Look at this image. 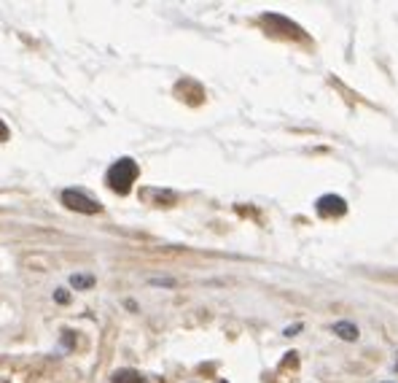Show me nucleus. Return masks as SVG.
<instances>
[{"label":"nucleus","mask_w":398,"mask_h":383,"mask_svg":"<svg viewBox=\"0 0 398 383\" xmlns=\"http://www.w3.org/2000/svg\"><path fill=\"white\" fill-rule=\"evenodd\" d=\"M137 173H140L137 162L130 160V157H124V160L110 165V170H108V187L116 192V194H127V192L132 189Z\"/></svg>","instance_id":"obj_1"},{"label":"nucleus","mask_w":398,"mask_h":383,"mask_svg":"<svg viewBox=\"0 0 398 383\" xmlns=\"http://www.w3.org/2000/svg\"><path fill=\"white\" fill-rule=\"evenodd\" d=\"M396 370H398V359H396Z\"/></svg>","instance_id":"obj_8"},{"label":"nucleus","mask_w":398,"mask_h":383,"mask_svg":"<svg viewBox=\"0 0 398 383\" xmlns=\"http://www.w3.org/2000/svg\"><path fill=\"white\" fill-rule=\"evenodd\" d=\"M110 383H146L135 370H119L116 375H113V381Z\"/></svg>","instance_id":"obj_5"},{"label":"nucleus","mask_w":398,"mask_h":383,"mask_svg":"<svg viewBox=\"0 0 398 383\" xmlns=\"http://www.w3.org/2000/svg\"><path fill=\"white\" fill-rule=\"evenodd\" d=\"M221 383H229V381H221Z\"/></svg>","instance_id":"obj_9"},{"label":"nucleus","mask_w":398,"mask_h":383,"mask_svg":"<svg viewBox=\"0 0 398 383\" xmlns=\"http://www.w3.org/2000/svg\"><path fill=\"white\" fill-rule=\"evenodd\" d=\"M334 335H339L342 340H358V327L356 324H350V321H336L334 324Z\"/></svg>","instance_id":"obj_4"},{"label":"nucleus","mask_w":398,"mask_h":383,"mask_svg":"<svg viewBox=\"0 0 398 383\" xmlns=\"http://www.w3.org/2000/svg\"><path fill=\"white\" fill-rule=\"evenodd\" d=\"M70 284H73L76 289H86V287H92L94 284V278L92 275H73V278H70Z\"/></svg>","instance_id":"obj_6"},{"label":"nucleus","mask_w":398,"mask_h":383,"mask_svg":"<svg viewBox=\"0 0 398 383\" xmlns=\"http://www.w3.org/2000/svg\"><path fill=\"white\" fill-rule=\"evenodd\" d=\"M54 300H57V302H67V300H70V297H67V292H65V289H57V294H54Z\"/></svg>","instance_id":"obj_7"},{"label":"nucleus","mask_w":398,"mask_h":383,"mask_svg":"<svg viewBox=\"0 0 398 383\" xmlns=\"http://www.w3.org/2000/svg\"><path fill=\"white\" fill-rule=\"evenodd\" d=\"M315 211H318V216H323V219H334V216H345L347 203L339 194H323L318 200V206H315Z\"/></svg>","instance_id":"obj_3"},{"label":"nucleus","mask_w":398,"mask_h":383,"mask_svg":"<svg viewBox=\"0 0 398 383\" xmlns=\"http://www.w3.org/2000/svg\"><path fill=\"white\" fill-rule=\"evenodd\" d=\"M62 206L70 208V211H76V213H100V211H103L100 200H94L86 192H79V189L62 192Z\"/></svg>","instance_id":"obj_2"}]
</instances>
